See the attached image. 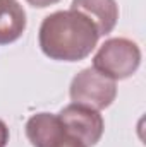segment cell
Segmentation results:
<instances>
[{
	"label": "cell",
	"instance_id": "1",
	"mask_svg": "<svg viewBox=\"0 0 146 147\" xmlns=\"http://www.w3.org/2000/svg\"><path fill=\"white\" fill-rule=\"evenodd\" d=\"M100 34L83 12L57 10L41 21L38 45L45 57L57 62H81L96 48Z\"/></svg>",
	"mask_w": 146,
	"mask_h": 147
},
{
	"label": "cell",
	"instance_id": "8",
	"mask_svg": "<svg viewBox=\"0 0 146 147\" xmlns=\"http://www.w3.org/2000/svg\"><path fill=\"white\" fill-rule=\"evenodd\" d=\"M9 142V127L3 120H0V147H5Z\"/></svg>",
	"mask_w": 146,
	"mask_h": 147
},
{
	"label": "cell",
	"instance_id": "9",
	"mask_svg": "<svg viewBox=\"0 0 146 147\" xmlns=\"http://www.w3.org/2000/svg\"><path fill=\"white\" fill-rule=\"evenodd\" d=\"M29 5L33 7H38V9H45V7H50V5H55L59 3L60 0H26Z\"/></svg>",
	"mask_w": 146,
	"mask_h": 147
},
{
	"label": "cell",
	"instance_id": "6",
	"mask_svg": "<svg viewBox=\"0 0 146 147\" xmlns=\"http://www.w3.org/2000/svg\"><path fill=\"white\" fill-rule=\"evenodd\" d=\"M71 9L91 19L100 36L110 34L119 21V5L115 0H72Z\"/></svg>",
	"mask_w": 146,
	"mask_h": 147
},
{
	"label": "cell",
	"instance_id": "5",
	"mask_svg": "<svg viewBox=\"0 0 146 147\" xmlns=\"http://www.w3.org/2000/svg\"><path fill=\"white\" fill-rule=\"evenodd\" d=\"M26 137L33 147H60L69 132L64 128L59 115L36 113L26 121Z\"/></svg>",
	"mask_w": 146,
	"mask_h": 147
},
{
	"label": "cell",
	"instance_id": "2",
	"mask_svg": "<svg viewBox=\"0 0 146 147\" xmlns=\"http://www.w3.org/2000/svg\"><path fill=\"white\" fill-rule=\"evenodd\" d=\"M141 65V48L127 38L107 39L93 57V69L112 80L134 75Z\"/></svg>",
	"mask_w": 146,
	"mask_h": 147
},
{
	"label": "cell",
	"instance_id": "3",
	"mask_svg": "<svg viewBox=\"0 0 146 147\" xmlns=\"http://www.w3.org/2000/svg\"><path fill=\"white\" fill-rule=\"evenodd\" d=\"M69 96L76 105H83L100 111L108 108L115 101L117 84L115 80L95 70L93 67H88L74 75L69 87Z\"/></svg>",
	"mask_w": 146,
	"mask_h": 147
},
{
	"label": "cell",
	"instance_id": "4",
	"mask_svg": "<svg viewBox=\"0 0 146 147\" xmlns=\"http://www.w3.org/2000/svg\"><path fill=\"white\" fill-rule=\"evenodd\" d=\"M59 118L64 128L86 147L96 146L105 130V121L100 111L83 105H67L65 108L60 110Z\"/></svg>",
	"mask_w": 146,
	"mask_h": 147
},
{
	"label": "cell",
	"instance_id": "7",
	"mask_svg": "<svg viewBox=\"0 0 146 147\" xmlns=\"http://www.w3.org/2000/svg\"><path fill=\"white\" fill-rule=\"evenodd\" d=\"M26 31V12L17 0H0V46L17 41Z\"/></svg>",
	"mask_w": 146,
	"mask_h": 147
}]
</instances>
